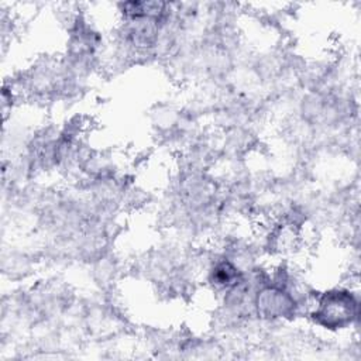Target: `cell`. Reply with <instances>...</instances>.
I'll use <instances>...</instances> for the list:
<instances>
[{
	"label": "cell",
	"instance_id": "cell-2",
	"mask_svg": "<svg viewBox=\"0 0 361 361\" xmlns=\"http://www.w3.org/2000/svg\"><path fill=\"white\" fill-rule=\"evenodd\" d=\"M209 282L216 289L231 290L244 282L241 269L228 258L223 257L213 262L209 269Z\"/></svg>",
	"mask_w": 361,
	"mask_h": 361
},
{
	"label": "cell",
	"instance_id": "cell-1",
	"mask_svg": "<svg viewBox=\"0 0 361 361\" xmlns=\"http://www.w3.org/2000/svg\"><path fill=\"white\" fill-rule=\"evenodd\" d=\"M310 320L324 330H343L358 317V299L345 288H333L314 296Z\"/></svg>",
	"mask_w": 361,
	"mask_h": 361
}]
</instances>
